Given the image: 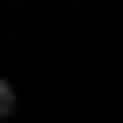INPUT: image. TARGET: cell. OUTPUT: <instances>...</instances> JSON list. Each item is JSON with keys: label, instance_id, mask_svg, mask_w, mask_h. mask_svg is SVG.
<instances>
[{"label": "cell", "instance_id": "cell-1", "mask_svg": "<svg viewBox=\"0 0 123 123\" xmlns=\"http://www.w3.org/2000/svg\"><path fill=\"white\" fill-rule=\"evenodd\" d=\"M15 116V80H0V123Z\"/></svg>", "mask_w": 123, "mask_h": 123}]
</instances>
